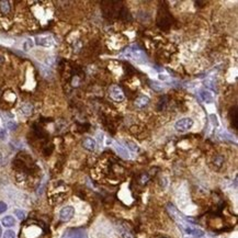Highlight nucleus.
Returning <instances> with one entry per match:
<instances>
[{"mask_svg": "<svg viewBox=\"0 0 238 238\" xmlns=\"http://www.w3.org/2000/svg\"><path fill=\"white\" fill-rule=\"evenodd\" d=\"M123 56L131 58V59H133L138 64H144V63L147 61V55L145 54V52L142 48H139L137 45H131L128 48H125L124 53H123Z\"/></svg>", "mask_w": 238, "mask_h": 238, "instance_id": "1", "label": "nucleus"}, {"mask_svg": "<svg viewBox=\"0 0 238 238\" xmlns=\"http://www.w3.org/2000/svg\"><path fill=\"white\" fill-rule=\"evenodd\" d=\"M192 126H193V120L190 119V117L181 119V120L177 121L176 124H175V128L177 130L178 132H187Z\"/></svg>", "mask_w": 238, "mask_h": 238, "instance_id": "2", "label": "nucleus"}, {"mask_svg": "<svg viewBox=\"0 0 238 238\" xmlns=\"http://www.w3.org/2000/svg\"><path fill=\"white\" fill-rule=\"evenodd\" d=\"M109 93L112 100H114L116 102H121L124 100V93H123L122 89L120 88L117 85H112L109 89Z\"/></svg>", "mask_w": 238, "mask_h": 238, "instance_id": "3", "label": "nucleus"}, {"mask_svg": "<svg viewBox=\"0 0 238 238\" xmlns=\"http://www.w3.org/2000/svg\"><path fill=\"white\" fill-rule=\"evenodd\" d=\"M167 211H168L169 215L171 216L172 218L177 222V223L181 224V225H184V222H183V216L180 214V212H179V211H178L177 209H176V207L171 204V203H168V204H167Z\"/></svg>", "mask_w": 238, "mask_h": 238, "instance_id": "4", "label": "nucleus"}, {"mask_svg": "<svg viewBox=\"0 0 238 238\" xmlns=\"http://www.w3.org/2000/svg\"><path fill=\"white\" fill-rule=\"evenodd\" d=\"M171 24V19L169 17V13L168 12H162V14L159 13L158 16V25L162 29H167L170 27Z\"/></svg>", "mask_w": 238, "mask_h": 238, "instance_id": "5", "label": "nucleus"}, {"mask_svg": "<svg viewBox=\"0 0 238 238\" xmlns=\"http://www.w3.org/2000/svg\"><path fill=\"white\" fill-rule=\"evenodd\" d=\"M74 214H75V210H74L72 206H65V207H63L61 210V212H59L61 220L64 222L69 221L72 216H74Z\"/></svg>", "mask_w": 238, "mask_h": 238, "instance_id": "6", "label": "nucleus"}, {"mask_svg": "<svg viewBox=\"0 0 238 238\" xmlns=\"http://www.w3.org/2000/svg\"><path fill=\"white\" fill-rule=\"evenodd\" d=\"M35 41H36V44L38 45H42V46H45V47H48L50 45L53 44V39L48 36V35H41V36H36L35 38Z\"/></svg>", "mask_w": 238, "mask_h": 238, "instance_id": "7", "label": "nucleus"}, {"mask_svg": "<svg viewBox=\"0 0 238 238\" xmlns=\"http://www.w3.org/2000/svg\"><path fill=\"white\" fill-rule=\"evenodd\" d=\"M83 146L85 149L89 150V151H93V150L95 149V142H94V139L90 138V137H87V138L83 139Z\"/></svg>", "mask_w": 238, "mask_h": 238, "instance_id": "8", "label": "nucleus"}, {"mask_svg": "<svg viewBox=\"0 0 238 238\" xmlns=\"http://www.w3.org/2000/svg\"><path fill=\"white\" fill-rule=\"evenodd\" d=\"M148 103H149V98L147 95H140V97H138L137 99L135 100V105L137 108H140V109L147 106Z\"/></svg>", "mask_w": 238, "mask_h": 238, "instance_id": "9", "label": "nucleus"}, {"mask_svg": "<svg viewBox=\"0 0 238 238\" xmlns=\"http://www.w3.org/2000/svg\"><path fill=\"white\" fill-rule=\"evenodd\" d=\"M200 97H201V99L203 100L204 102H206V103L213 102V97H212V94H211L209 91H206V90H201V91H200Z\"/></svg>", "mask_w": 238, "mask_h": 238, "instance_id": "10", "label": "nucleus"}, {"mask_svg": "<svg viewBox=\"0 0 238 238\" xmlns=\"http://www.w3.org/2000/svg\"><path fill=\"white\" fill-rule=\"evenodd\" d=\"M16 224V221L12 216H6L2 218V225L6 227H11Z\"/></svg>", "mask_w": 238, "mask_h": 238, "instance_id": "11", "label": "nucleus"}, {"mask_svg": "<svg viewBox=\"0 0 238 238\" xmlns=\"http://www.w3.org/2000/svg\"><path fill=\"white\" fill-rule=\"evenodd\" d=\"M0 10L3 14H8L10 12V5L9 2L3 0V1H0Z\"/></svg>", "mask_w": 238, "mask_h": 238, "instance_id": "12", "label": "nucleus"}, {"mask_svg": "<svg viewBox=\"0 0 238 238\" xmlns=\"http://www.w3.org/2000/svg\"><path fill=\"white\" fill-rule=\"evenodd\" d=\"M69 238H86V234L81 229H74L69 235Z\"/></svg>", "mask_w": 238, "mask_h": 238, "instance_id": "13", "label": "nucleus"}, {"mask_svg": "<svg viewBox=\"0 0 238 238\" xmlns=\"http://www.w3.org/2000/svg\"><path fill=\"white\" fill-rule=\"evenodd\" d=\"M121 234H122L123 238H135L133 233L131 232L128 227H126V228H121Z\"/></svg>", "mask_w": 238, "mask_h": 238, "instance_id": "14", "label": "nucleus"}, {"mask_svg": "<svg viewBox=\"0 0 238 238\" xmlns=\"http://www.w3.org/2000/svg\"><path fill=\"white\" fill-rule=\"evenodd\" d=\"M32 110H33V106L31 104H24L21 108V111H22L23 114H25V115H30L31 113H32Z\"/></svg>", "mask_w": 238, "mask_h": 238, "instance_id": "15", "label": "nucleus"}, {"mask_svg": "<svg viewBox=\"0 0 238 238\" xmlns=\"http://www.w3.org/2000/svg\"><path fill=\"white\" fill-rule=\"evenodd\" d=\"M115 148H116V150H117V153H119L120 155L122 156V157H124V158H128V153L125 151V149L123 148V147L121 146V145H117V144H116V145H115Z\"/></svg>", "mask_w": 238, "mask_h": 238, "instance_id": "16", "label": "nucleus"}, {"mask_svg": "<svg viewBox=\"0 0 238 238\" xmlns=\"http://www.w3.org/2000/svg\"><path fill=\"white\" fill-rule=\"evenodd\" d=\"M232 114H234V116H232V123L234 124V126L237 128H238V122H237V111L236 108H234V110H232Z\"/></svg>", "mask_w": 238, "mask_h": 238, "instance_id": "17", "label": "nucleus"}, {"mask_svg": "<svg viewBox=\"0 0 238 238\" xmlns=\"http://www.w3.org/2000/svg\"><path fill=\"white\" fill-rule=\"evenodd\" d=\"M148 180H149V177H148V175H146V173H143V175L140 176V178H139V183H140V184H145V183L148 182Z\"/></svg>", "mask_w": 238, "mask_h": 238, "instance_id": "18", "label": "nucleus"}, {"mask_svg": "<svg viewBox=\"0 0 238 238\" xmlns=\"http://www.w3.org/2000/svg\"><path fill=\"white\" fill-rule=\"evenodd\" d=\"M16 215H17V217L19 218V220H24V217H25V213L23 212V211H21V210H16Z\"/></svg>", "mask_w": 238, "mask_h": 238, "instance_id": "19", "label": "nucleus"}, {"mask_svg": "<svg viewBox=\"0 0 238 238\" xmlns=\"http://www.w3.org/2000/svg\"><path fill=\"white\" fill-rule=\"evenodd\" d=\"M3 238H16V234L13 230H7L3 235Z\"/></svg>", "mask_w": 238, "mask_h": 238, "instance_id": "20", "label": "nucleus"}, {"mask_svg": "<svg viewBox=\"0 0 238 238\" xmlns=\"http://www.w3.org/2000/svg\"><path fill=\"white\" fill-rule=\"evenodd\" d=\"M126 145H128V147L130 148L131 150H133V151H136V150L138 149V147H137V145L134 144V143H132V142H126Z\"/></svg>", "mask_w": 238, "mask_h": 238, "instance_id": "21", "label": "nucleus"}, {"mask_svg": "<svg viewBox=\"0 0 238 238\" xmlns=\"http://www.w3.org/2000/svg\"><path fill=\"white\" fill-rule=\"evenodd\" d=\"M192 235H193L194 237H202V236L204 235V232H203V230H201V229H198V228H195Z\"/></svg>", "mask_w": 238, "mask_h": 238, "instance_id": "22", "label": "nucleus"}, {"mask_svg": "<svg viewBox=\"0 0 238 238\" xmlns=\"http://www.w3.org/2000/svg\"><path fill=\"white\" fill-rule=\"evenodd\" d=\"M223 161H224V158L222 157V156H217L215 158V160H214V164H215L216 166L221 167L222 164H223Z\"/></svg>", "mask_w": 238, "mask_h": 238, "instance_id": "23", "label": "nucleus"}, {"mask_svg": "<svg viewBox=\"0 0 238 238\" xmlns=\"http://www.w3.org/2000/svg\"><path fill=\"white\" fill-rule=\"evenodd\" d=\"M7 137V132L5 128H0V139H6Z\"/></svg>", "mask_w": 238, "mask_h": 238, "instance_id": "24", "label": "nucleus"}, {"mask_svg": "<svg viewBox=\"0 0 238 238\" xmlns=\"http://www.w3.org/2000/svg\"><path fill=\"white\" fill-rule=\"evenodd\" d=\"M7 211V204L5 202H0V214H2L3 212Z\"/></svg>", "mask_w": 238, "mask_h": 238, "instance_id": "25", "label": "nucleus"}, {"mask_svg": "<svg viewBox=\"0 0 238 238\" xmlns=\"http://www.w3.org/2000/svg\"><path fill=\"white\" fill-rule=\"evenodd\" d=\"M32 46H33V43H32V42H31L30 40H28V41H27V42L24 43V50H28L29 48H31Z\"/></svg>", "mask_w": 238, "mask_h": 238, "instance_id": "26", "label": "nucleus"}, {"mask_svg": "<svg viewBox=\"0 0 238 238\" xmlns=\"http://www.w3.org/2000/svg\"><path fill=\"white\" fill-rule=\"evenodd\" d=\"M150 87H151L153 89H155V90H157V91H160V90H162V87H158V83H151Z\"/></svg>", "mask_w": 238, "mask_h": 238, "instance_id": "27", "label": "nucleus"}, {"mask_svg": "<svg viewBox=\"0 0 238 238\" xmlns=\"http://www.w3.org/2000/svg\"><path fill=\"white\" fill-rule=\"evenodd\" d=\"M7 126L10 128V130H16V128H17V124L13 122H8L7 123Z\"/></svg>", "mask_w": 238, "mask_h": 238, "instance_id": "28", "label": "nucleus"}, {"mask_svg": "<svg viewBox=\"0 0 238 238\" xmlns=\"http://www.w3.org/2000/svg\"><path fill=\"white\" fill-rule=\"evenodd\" d=\"M211 119H212V122H213V124L217 126V125H218V122H217V117H216V115L212 114V115H211Z\"/></svg>", "mask_w": 238, "mask_h": 238, "instance_id": "29", "label": "nucleus"}, {"mask_svg": "<svg viewBox=\"0 0 238 238\" xmlns=\"http://www.w3.org/2000/svg\"><path fill=\"white\" fill-rule=\"evenodd\" d=\"M159 78H160V79H166V76H162V75H160Z\"/></svg>", "mask_w": 238, "mask_h": 238, "instance_id": "30", "label": "nucleus"}, {"mask_svg": "<svg viewBox=\"0 0 238 238\" xmlns=\"http://www.w3.org/2000/svg\"><path fill=\"white\" fill-rule=\"evenodd\" d=\"M1 161H2V155L0 154V164H1Z\"/></svg>", "mask_w": 238, "mask_h": 238, "instance_id": "31", "label": "nucleus"}, {"mask_svg": "<svg viewBox=\"0 0 238 238\" xmlns=\"http://www.w3.org/2000/svg\"><path fill=\"white\" fill-rule=\"evenodd\" d=\"M2 61H3V58H2L1 56H0V63H2Z\"/></svg>", "mask_w": 238, "mask_h": 238, "instance_id": "32", "label": "nucleus"}, {"mask_svg": "<svg viewBox=\"0 0 238 238\" xmlns=\"http://www.w3.org/2000/svg\"><path fill=\"white\" fill-rule=\"evenodd\" d=\"M0 237H1V226H0Z\"/></svg>", "mask_w": 238, "mask_h": 238, "instance_id": "33", "label": "nucleus"}, {"mask_svg": "<svg viewBox=\"0 0 238 238\" xmlns=\"http://www.w3.org/2000/svg\"><path fill=\"white\" fill-rule=\"evenodd\" d=\"M164 238H165V237H164Z\"/></svg>", "mask_w": 238, "mask_h": 238, "instance_id": "34", "label": "nucleus"}]
</instances>
